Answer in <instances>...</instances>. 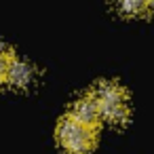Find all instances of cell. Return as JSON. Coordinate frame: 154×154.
I'll use <instances>...</instances> for the list:
<instances>
[{"instance_id":"obj_5","label":"cell","mask_w":154,"mask_h":154,"mask_svg":"<svg viewBox=\"0 0 154 154\" xmlns=\"http://www.w3.org/2000/svg\"><path fill=\"white\" fill-rule=\"evenodd\" d=\"M116 7L125 17H143L152 11L154 0H116Z\"/></svg>"},{"instance_id":"obj_2","label":"cell","mask_w":154,"mask_h":154,"mask_svg":"<svg viewBox=\"0 0 154 154\" xmlns=\"http://www.w3.org/2000/svg\"><path fill=\"white\" fill-rule=\"evenodd\" d=\"M57 141L68 154H87L95 148L97 133L95 127L85 125L68 114L57 125Z\"/></svg>"},{"instance_id":"obj_3","label":"cell","mask_w":154,"mask_h":154,"mask_svg":"<svg viewBox=\"0 0 154 154\" xmlns=\"http://www.w3.org/2000/svg\"><path fill=\"white\" fill-rule=\"evenodd\" d=\"M70 116H74L76 120H80L85 125H91V127H97V122L101 120L99 108H97V101L93 99V95H85L78 101H74Z\"/></svg>"},{"instance_id":"obj_1","label":"cell","mask_w":154,"mask_h":154,"mask_svg":"<svg viewBox=\"0 0 154 154\" xmlns=\"http://www.w3.org/2000/svg\"><path fill=\"white\" fill-rule=\"evenodd\" d=\"M91 95L97 101L101 120H106L110 125H122L129 118V97L120 85L99 82Z\"/></svg>"},{"instance_id":"obj_6","label":"cell","mask_w":154,"mask_h":154,"mask_svg":"<svg viewBox=\"0 0 154 154\" xmlns=\"http://www.w3.org/2000/svg\"><path fill=\"white\" fill-rule=\"evenodd\" d=\"M11 63H13V53L9 49H5V47H0V85L7 82Z\"/></svg>"},{"instance_id":"obj_4","label":"cell","mask_w":154,"mask_h":154,"mask_svg":"<svg viewBox=\"0 0 154 154\" xmlns=\"http://www.w3.org/2000/svg\"><path fill=\"white\" fill-rule=\"evenodd\" d=\"M34 80V68L28 63V61H21V59H15L13 57V63L9 68V76H7V82L17 87V89H26L30 87Z\"/></svg>"}]
</instances>
